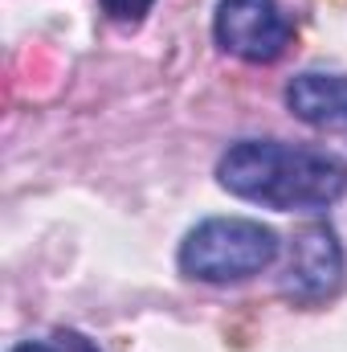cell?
<instances>
[{
    "mask_svg": "<svg viewBox=\"0 0 347 352\" xmlns=\"http://www.w3.org/2000/svg\"><path fill=\"white\" fill-rule=\"evenodd\" d=\"M217 184L274 213H323L347 197V160L286 140H237L217 160Z\"/></svg>",
    "mask_w": 347,
    "mask_h": 352,
    "instance_id": "6da1fadb",
    "label": "cell"
},
{
    "mask_svg": "<svg viewBox=\"0 0 347 352\" xmlns=\"http://www.w3.org/2000/svg\"><path fill=\"white\" fill-rule=\"evenodd\" d=\"M278 250H282L278 230L261 226L254 217H204L184 234L176 250V266L192 283L229 287L270 270L278 263Z\"/></svg>",
    "mask_w": 347,
    "mask_h": 352,
    "instance_id": "7a4b0ae2",
    "label": "cell"
},
{
    "mask_svg": "<svg viewBox=\"0 0 347 352\" xmlns=\"http://www.w3.org/2000/svg\"><path fill=\"white\" fill-rule=\"evenodd\" d=\"M213 37L225 54L254 66H270L290 50L294 21L282 12L278 0H217Z\"/></svg>",
    "mask_w": 347,
    "mask_h": 352,
    "instance_id": "3957f363",
    "label": "cell"
},
{
    "mask_svg": "<svg viewBox=\"0 0 347 352\" xmlns=\"http://www.w3.org/2000/svg\"><path fill=\"white\" fill-rule=\"evenodd\" d=\"M344 246L339 234L327 221H311L294 234L290 246V263L282 274V295L294 299L298 307H319L323 299H331L344 287Z\"/></svg>",
    "mask_w": 347,
    "mask_h": 352,
    "instance_id": "277c9868",
    "label": "cell"
},
{
    "mask_svg": "<svg viewBox=\"0 0 347 352\" xmlns=\"http://www.w3.org/2000/svg\"><path fill=\"white\" fill-rule=\"evenodd\" d=\"M282 98L286 111L307 127H347V74H294Z\"/></svg>",
    "mask_w": 347,
    "mask_h": 352,
    "instance_id": "5b68a950",
    "label": "cell"
},
{
    "mask_svg": "<svg viewBox=\"0 0 347 352\" xmlns=\"http://www.w3.org/2000/svg\"><path fill=\"white\" fill-rule=\"evenodd\" d=\"M98 8L115 25H143L147 12L156 8V0H98Z\"/></svg>",
    "mask_w": 347,
    "mask_h": 352,
    "instance_id": "8992f818",
    "label": "cell"
},
{
    "mask_svg": "<svg viewBox=\"0 0 347 352\" xmlns=\"http://www.w3.org/2000/svg\"><path fill=\"white\" fill-rule=\"evenodd\" d=\"M62 344H45V340H25V344H16L12 352H98L90 340H82V336H74V332H62L58 336Z\"/></svg>",
    "mask_w": 347,
    "mask_h": 352,
    "instance_id": "52a82bcc",
    "label": "cell"
}]
</instances>
